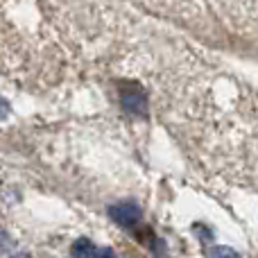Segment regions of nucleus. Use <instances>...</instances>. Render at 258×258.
<instances>
[{
    "mask_svg": "<svg viewBox=\"0 0 258 258\" xmlns=\"http://www.w3.org/2000/svg\"><path fill=\"white\" fill-rule=\"evenodd\" d=\"M109 215L113 218V222L122 224V227H134V224H138V220H141V209H138L136 204H132V202H125V204L111 206Z\"/></svg>",
    "mask_w": 258,
    "mask_h": 258,
    "instance_id": "obj_1",
    "label": "nucleus"
},
{
    "mask_svg": "<svg viewBox=\"0 0 258 258\" xmlns=\"http://www.w3.org/2000/svg\"><path fill=\"white\" fill-rule=\"evenodd\" d=\"M122 109H127L129 113H145V98L141 95V91H125Z\"/></svg>",
    "mask_w": 258,
    "mask_h": 258,
    "instance_id": "obj_2",
    "label": "nucleus"
},
{
    "mask_svg": "<svg viewBox=\"0 0 258 258\" xmlns=\"http://www.w3.org/2000/svg\"><path fill=\"white\" fill-rule=\"evenodd\" d=\"M95 251H98V247H95L89 238H77V240L73 242L71 254H73V258H95Z\"/></svg>",
    "mask_w": 258,
    "mask_h": 258,
    "instance_id": "obj_3",
    "label": "nucleus"
},
{
    "mask_svg": "<svg viewBox=\"0 0 258 258\" xmlns=\"http://www.w3.org/2000/svg\"><path fill=\"white\" fill-rule=\"evenodd\" d=\"M209 258H240V254L236 249H231V247H213Z\"/></svg>",
    "mask_w": 258,
    "mask_h": 258,
    "instance_id": "obj_4",
    "label": "nucleus"
},
{
    "mask_svg": "<svg viewBox=\"0 0 258 258\" xmlns=\"http://www.w3.org/2000/svg\"><path fill=\"white\" fill-rule=\"evenodd\" d=\"M95 258H116L111 247H100L98 251H95Z\"/></svg>",
    "mask_w": 258,
    "mask_h": 258,
    "instance_id": "obj_5",
    "label": "nucleus"
},
{
    "mask_svg": "<svg viewBox=\"0 0 258 258\" xmlns=\"http://www.w3.org/2000/svg\"><path fill=\"white\" fill-rule=\"evenodd\" d=\"M7 116H9V102L0 95V120H5Z\"/></svg>",
    "mask_w": 258,
    "mask_h": 258,
    "instance_id": "obj_6",
    "label": "nucleus"
}]
</instances>
